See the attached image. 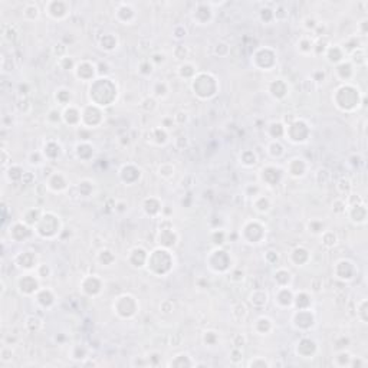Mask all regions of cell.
Segmentation results:
<instances>
[{
	"instance_id": "obj_1",
	"label": "cell",
	"mask_w": 368,
	"mask_h": 368,
	"mask_svg": "<svg viewBox=\"0 0 368 368\" xmlns=\"http://www.w3.org/2000/svg\"><path fill=\"white\" fill-rule=\"evenodd\" d=\"M33 255H35V253H32V252H22L20 255H18V256L15 258L16 266L20 268V269H26V271L33 269V266H36V258L29 260V258H32Z\"/></svg>"
}]
</instances>
